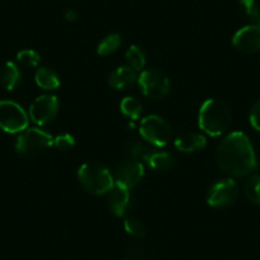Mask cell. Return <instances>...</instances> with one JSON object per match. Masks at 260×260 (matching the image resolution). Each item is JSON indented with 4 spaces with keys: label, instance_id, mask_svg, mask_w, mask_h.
Returning <instances> with one entry per match:
<instances>
[{
    "label": "cell",
    "instance_id": "6da1fadb",
    "mask_svg": "<svg viewBox=\"0 0 260 260\" xmlns=\"http://www.w3.org/2000/svg\"><path fill=\"white\" fill-rule=\"evenodd\" d=\"M217 162L219 169L232 177L247 176L257 166L250 139L241 132H234L221 142L217 152Z\"/></svg>",
    "mask_w": 260,
    "mask_h": 260
},
{
    "label": "cell",
    "instance_id": "7a4b0ae2",
    "mask_svg": "<svg viewBox=\"0 0 260 260\" xmlns=\"http://www.w3.org/2000/svg\"><path fill=\"white\" fill-rule=\"evenodd\" d=\"M199 127L204 133L218 137L224 133L231 122V112L226 104L218 100H207L199 110Z\"/></svg>",
    "mask_w": 260,
    "mask_h": 260
},
{
    "label": "cell",
    "instance_id": "3957f363",
    "mask_svg": "<svg viewBox=\"0 0 260 260\" xmlns=\"http://www.w3.org/2000/svg\"><path fill=\"white\" fill-rule=\"evenodd\" d=\"M78 180L84 190L89 194H107L114 187L115 179L105 165L89 161L78 170Z\"/></svg>",
    "mask_w": 260,
    "mask_h": 260
},
{
    "label": "cell",
    "instance_id": "277c9868",
    "mask_svg": "<svg viewBox=\"0 0 260 260\" xmlns=\"http://www.w3.org/2000/svg\"><path fill=\"white\" fill-rule=\"evenodd\" d=\"M139 133L148 143L156 147H164L171 141L172 129L164 117L149 115L142 120Z\"/></svg>",
    "mask_w": 260,
    "mask_h": 260
},
{
    "label": "cell",
    "instance_id": "5b68a950",
    "mask_svg": "<svg viewBox=\"0 0 260 260\" xmlns=\"http://www.w3.org/2000/svg\"><path fill=\"white\" fill-rule=\"evenodd\" d=\"M137 81L144 96L152 100H164L171 89L169 77L159 69L143 71Z\"/></svg>",
    "mask_w": 260,
    "mask_h": 260
},
{
    "label": "cell",
    "instance_id": "8992f818",
    "mask_svg": "<svg viewBox=\"0 0 260 260\" xmlns=\"http://www.w3.org/2000/svg\"><path fill=\"white\" fill-rule=\"evenodd\" d=\"M28 126V116L18 104L8 100L0 101V129L7 133H21Z\"/></svg>",
    "mask_w": 260,
    "mask_h": 260
},
{
    "label": "cell",
    "instance_id": "52a82bcc",
    "mask_svg": "<svg viewBox=\"0 0 260 260\" xmlns=\"http://www.w3.org/2000/svg\"><path fill=\"white\" fill-rule=\"evenodd\" d=\"M51 146H54V137L36 127L22 132L16 142L17 152L21 154H27V156L39 153Z\"/></svg>",
    "mask_w": 260,
    "mask_h": 260
},
{
    "label": "cell",
    "instance_id": "ba28073f",
    "mask_svg": "<svg viewBox=\"0 0 260 260\" xmlns=\"http://www.w3.org/2000/svg\"><path fill=\"white\" fill-rule=\"evenodd\" d=\"M239 197V186L232 179L218 180L209 187L207 202L214 208H223L235 203Z\"/></svg>",
    "mask_w": 260,
    "mask_h": 260
},
{
    "label": "cell",
    "instance_id": "9c48e42d",
    "mask_svg": "<svg viewBox=\"0 0 260 260\" xmlns=\"http://www.w3.org/2000/svg\"><path fill=\"white\" fill-rule=\"evenodd\" d=\"M59 112V100L54 94H42L32 102L29 107V116L34 122L46 125L56 117Z\"/></svg>",
    "mask_w": 260,
    "mask_h": 260
},
{
    "label": "cell",
    "instance_id": "30bf717a",
    "mask_svg": "<svg viewBox=\"0 0 260 260\" xmlns=\"http://www.w3.org/2000/svg\"><path fill=\"white\" fill-rule=\"evenodd\" d=\"M144 175V166L138 159H126L116 167L115 184L132 189L142 180Z\"/></svg>",
    "mask_w": 260,
    "mask_h": 260
},
{
    "label": "cell",
    "instance_id": "8fae6325",
    "mask_svg": "<svg viewBox=\"0 0 260 260\" xmlns=\"http://www.w3.org/2000/svg\"><path fill=\"white\" fill-rule=\"evenodd\" d=\"M235 49L244 54H255L260 51V26L249 24L235 34L232 39Z\"/></svg>",
    "mask_w": 260,
    "mask_h": 260
},
{
    "label": "cell",
    "instance_id": "7c38bea8",
    "mask_svg": "<svg viewBox=\"0 0 260 260\" xmlns=\"http://www.w3.org/2000/svg\"><path fill=\"white\" fill-rule=\"evenodd\" d=\"M109 206L115 216H125L130 208L129 189L121 186V185L115 184L114 187L109 191Z\"/></svg>",
    "mask_w": 260,
    "mask_h": 260
},
{
    "label": "cell",
    "instance_id": "4fadbf2b",
    "mask_svg": "<svg viewBox=\"0 0 260 260\" xmlns=\"http://www.w3.org/2000/svg\"><path fill=\"white\" fill-rule=\"evenodd\" d=\"M207 139L203 134L195 132H185L175 139V147L185 153L198 152L206 148Z\"/></svg>",
    "mask_w": 260,
    "mask_h": 260
},
{
    "label": "cell",
    "instance_id": "5bb4252c",
    "mask_svg": "<svg viewBox=\"0 0 260 260\" xmlns=\"http://www.w3.org/2000/svg\"><path fill=\"white\" fill-rule=\"evenodd\" d=\"M137 81V73L130 67H119L110 74L109 83L114 89H125Z\"/></svg>",
    "mask_w": 260,
    "mask_h": 260
},
{
    "label": "cell",
    "instance_id": "9a60e30c",
    "mask_svg": "<svg viewBox=\"0 0 260 260\" xmlns=\"http://www.w3.org/2000/svg\"><path fill=\"white\" fill-rule=\"evenodd\" d=\"M21 82V72L14 62L8 61L0 69V84L7 91H13Z\"/></svg>",
    "mask_w": 260,
    "mask_h": 260
},
{
    "label": "cell",
    "instance_id": "2e32d148",
    "mask_svg": "<svg viewBox=\"0 0 260 260\" xmlns=\"http://www.w3.org/2000/svg\"><path fill=\"white\" fill-rule=\"evenodd\" d=\"M35 82H36V84L40 88L46 89V91H54V89L60 87L59 76L52 69L46 68V67L40 68L36 72V74H35Z\"/></svg>",
    "mask_w": 260,
    "mask_h": 260
},
{
    "label": "cell",
    "instance_id": "e0dca14e",
    "mask_svg": "<svg viewBox=\"0 0 260 260\" xmlns=\"http://www.w3.org/2000/svg\"><path fill=\"white\" fill-rule=\"evenodd\" d=\"M147 164L149 165L151 169L156 170V171H165V170L171 169L175 165V161L174 157L170 153H167V152L156 151V149H153L151 156L147 158Z\"/></svg>",
    "mask_w": 260,
    "mask_h": 260
},
{
    "label": "cell",
    "instance_id": "ac0fdd59",
    "mask_svg": "<svg viewBox=\"0 0 260 260\" xmlns=\"http://www.w3.org/2000/svg\"><path fill=\"white\" fill-rule=\"evenodd\" d=\"M239 7L242 16L250 22V24L260 26V6L255 0H240Z\"/></svg>",
    "mask_w": 260,
    "mask_h": 260
},
{
    "label": "cell",
    "instance_id": "d6986e66",
    "mask_svg": "<svg viewBox=\"0 0 260 260\" xmlns=\"http://www.w3.org/2000/svg\"><path fill=\"white\" fill-rule=\"evenodd\" d=\"M125 152L134 159H144L147 161L151 153L153 152V148L148 147L147 144L142 143L138 141H127L124 146Z\"/></svg>",
    "mask_w": 260,
    "mask_h": 260
},
{
    "label": "cell",
    "instance_id": "ffe728a7",
    "mask_svg": "<svg viewBox=\"0 0 260 260\" xmlns=\"http://www.w3.org/2000/svg\"><path fill=\"white\" fill-rule=\"evenodd\" d=\"M120 110H121L122 114L125 116H127L132 120L139 119V116L143 112V105L141 104L139 100H137L136 97H125L122 99L121 104H120Z\"/></svg>",
    "mask_w": 260,
    "mask_h": 260
},
{
    "label": "cell",
    "instance_id": "44dd1931",
    "mask_svg": "<svg viewBox=\"0 0 260 260\" xmlns=\"http://www.w3.org/2000/svg\"><path fill=\"white\" fill-rule=\"evenodd\" d=\"M125 57H126L127 67H130L136 72H141L146 65V55H144L143 50L137 45H133L127 49Z\"/></svg>",
    "mask_w": 260,
    "mask_h": 260
},
{
    "label": "cell",
    "instance_id": "7402d4cb",
    "mask_svg": "<svg viewBox=\"0 0 260 260\" xmlns=\"http://www.w3.org/2000/svg\"><path fill=\"white\" fill-rule=\"evenodd\" d=\"M244 192L250 203L260 204V175H251L246 180Z\"/></svg>",
    "mask_w": 260,
    "mask_h": 260
},
{
    "label": "cell",
    "instance_id": "603a6c76",
    "mask_svg": "<svg viewBox=\"0 0 260 260\" xmlns=\"http://www.w3.org/2000/svg\"><path fill=\"white\" fill-rule=\"evenodd\" d=\"M120 44H121V37L119 34H111L109 36L105 37L97 46V54L101 56H107L111 55L119 49Z\"/></svg>",
    "mask_w": 260,
    "mask_h": 260
},
{
    "label": "cell",
    "instance_id": "cb8c5ba5",
    "mask_svg": "<svg viewBox=\"0 0 260 260\" xmlns=\"http://www.w3.org/2000/svg\"><path fill=\"white\" fill-rule=\"evenodd\" d=\"M124 229L130 236L138 237V239L144 237V235H146V227H144L143 222L138 218H134V217L125 219Z\"/></svg>",
    "mask_w": 260,
    "mask_h": 260
},
{
    "label": "cell",
    "instance_id": "d4e9b609",
    "mask_svg": "<svg viewBox=\"0 0 260 260\" xmlns=\"http://www.w3.org/2000/svg\"><path fill=\"white\" fill-rule=\"evenodd\" d=\"M17 60L21 62L24 67H28V68H35L40 64V60H41V56L37 51L35 50H22L17 54Z\"/></svg>",
    "mask_w": 260,
    "mask_h": 260
},
{
    "label": "cell",
    "instance_id": "484cf974",
    "mask_svg": "<svg viewBox=\"0 0 260 260\" xmlns=\"http://www.w3.org/2000/svg\"><path fill=\"white\" fill-rule=\"evenodd\" d=\"M54 146L61 151H71L76 146V139L71 134H61L54 138Z\"/></svg>",
    "mask_w": 260,
    "mask_h": 260
},
{
    "label": "cell",
    "instance_id": "4316f807",
    "mask_svg": "<svg viewBox=\"0 0 260 260\" xmlns=\"http://www.w3.org/2000/svg\"><path fill=\"white\" fill-rule=\"evenodd\" d=\"M250 124L255 130L260 132V101H257L250 111Z\"/></svg>",
    "mask_w": 260,
    "mask_h": 260
},
{
    "label": "cell",
    "instance_id": "83f0119b",
    "mask_svg": "<svg viewBox=\"0 0 260 260\" xmlns=\"http://www.w3.org/2000/svg\"><path fill=\"white\" fill-rule=\"evenodd\" d=\"M64 18H65V21L74 22L77 18H78V13H77V12L74 11V9H69V11L65 12Z\"/></svg>",
    "mask_w": 260,
    "mask_h": 260
}]
</instances>
